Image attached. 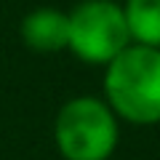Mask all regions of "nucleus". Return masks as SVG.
Segmentation results:
<instances>
[{
  "label": "nucleus",
  "instance_id": "obj_4",
  "mask_svg": "<svg viewBox=\"0 0 160 160\" xmlns=\"http://www.w3.org/2000/svg\"><path fill=\"white\" fill-rule=\"evenodd\" d=\"M22 43L35 53H59L69 43V19L59 8H35L22 19Z\"/></svg>",
  "mask_w": 160,
  "mask_h": 160
},
{
  "label": "nucleus",
  "instance_id": "obj_1",
  "mask_svg": "<svg viewBox=\"0 0 160 160\" xmlns=\"http://www.w3.org/2000/svg\"><path fill=\"white\" fill-rule=\"evenodd\" d=\"M104 102L133 126L160 123V48L131 46L107 64Z\"/></svg>",
  "mask_w": 160,
  "mask_h": 160
},
{
  "label": "nucleus",
  "instance_id": "obj_5",
  "mask_svg": "<svg viewBox=\"0 0 160 160\" xmlns=\"http://www.w3.org/2000/svg\"><path fill=\"white\" fill-rule=\"evenodd\" d=\"M123 13L131 43L160 48V0H126Z\"/></svg>",
  "mask_w": 160,
  "mask_h": 160
},
{
  "label": "nucleus",
  "instance_id": "obj_3",
  "mask_svg": "<svg viewBox=\"0 0 160 160\" xmlns=\"http://www.w3.org/2000/svg\"><path fill=\"white\" fill-rule=\"evenodd\" d=\"M69 19V43L72 51L86 64L107 67L118 53L131 46L126 13L115 0H83L67 13Z\"/></svg>",
  "mask_w": 160,
  "mask_h": 160
},
{
  "label": "nucleus",
  "instance_id": "obj_2",
  "mask_svg": "<svg viewBox=\"0 0 160 160\" xmlns=\"http://www.w3.org/2000/svg\"><path fill=\"white\" fill-rule=\"evenodd\" d=\"M53 139L64 160H107L120 139L118 118L104 99L75 96L59 109Z\"/></svg>",
  "mask_w": 160,
  "mask_h": 160
}]
</instances>
